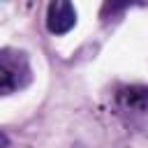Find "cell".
<instances>
[{"instance_id":"obj_2","label":"cell","mask_w":148,"mask_h":148,"mask_svg":"<svg viewBox=\"0 0 148 148\" xmlns=\"http://www.w3.org/2000/svg\"><path fill=\"white\" fill-rule=\"evenodd\" d=\"M30 83V62L25 53L2 49L0 51V95H12Z\"/></svg>"},{"instance_id":"obj_1","label":"cell","mask_w":148,"mask_h":148,"mask_svg":"<svg viewBox=\"0 0 148 148\" xmlns=\"http://www.w3.org/2000/svg\"><path fill=\"white\" fill-rule=\"evenodd\" d=\"M116 113L136 130H148V86H120L113 95Z\"/></svg>"},{"instance_id":"obj_3","label":"cell","mask_w":148,"mask_h":148,"mask_svg":"<svg viewBox=\"0 0 148 148\" xmlns=\"http://www.w3.org/2000/svg\"><path fill=\"white\" fill-rule=\"evenodd\" d=\"M76 25V9L72 2L56 0L46 7V28L51 35H65Z\"/></svg>"},{"instance_id":"obj_4","label":"cell","mask_w":148,"mask_h":148,"mask_svg":"<svg viewBox=\"0 0 148 148\" xmlns=\"http://www.w3.org/2000/svg\"><path fill=\"white\" fill-rule=\"evenodd\" d=\"M7 143H9V139H7V136H5V134H2V132H0V148H5V146H7Z\"/></svg>"}]
</instances>
